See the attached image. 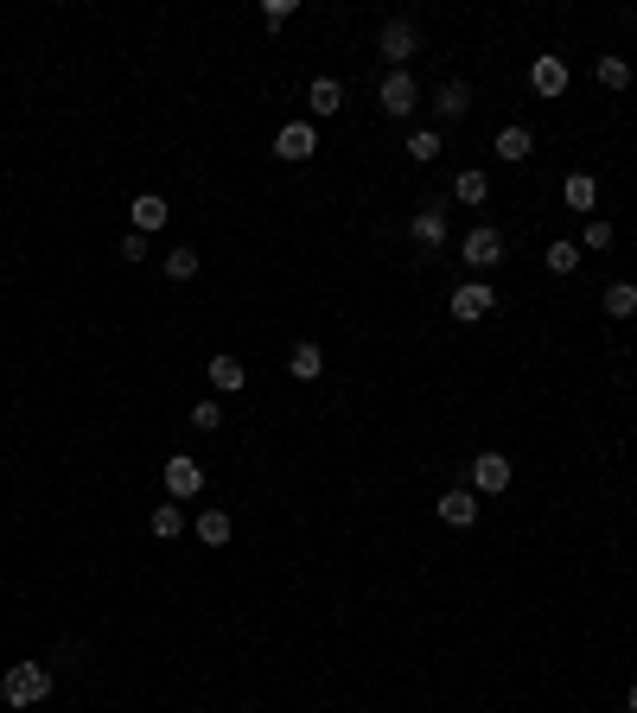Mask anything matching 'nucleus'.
I'll list each match as a JSON object with an SVG mask.
<instances>
[{
	"mask_svg": "<svg viewBox=\"0 0 637 713\" xmlns=\"http://www.w3.org/2000/svg\"><path fill=\"white\" fill-rule=\"evenodd\" d=\"M453 198H459V204H485V198H491V179H485L478 166H466V172L453 179Z\"/></svg>",
	"mask_w": 637,
	"mask_h": 713,
	"instance_id": "6ab92c4d",
	"label": "nucleus"
},
{
	"mask_svg": "<svg viewBox=\"0 0 637 713\" xmlns=\"http://www.w3.org/2000/svg\"><path fill=\"white\" fill-rule=\"evenodd\" d=\"M376 102H383V115H389V121H402V115H415L421 83L408 77V71H389V77H383V90H376Z\"/></svg>",
	"mask_w": 637,
	"mask_h": 713,
	"instance_id": "7ed1b4c3",
	"label": "nucleus"
},
{
	"mask_svg": "<svg viewBox=\"0 0 637 713\" xmlns=\"http://www.w3.org/2000/svg\"><path fill=\"white\" fill-rule=\"evenodd\" d=\"M580 249H612V223H606V217H593V223H587V236H580Z\"/></svg>",
	"mask_w": 637,
	"mask_h": 713,
	"instance_id": "c85d7f7f",
	"label": "nucleus"
},
{
	"mask_svg": "<svg viewBox=\"0 0 637 713\" xmlns=\"http://www.w3.org/2000/svg\"><path fill=\"white\" fill-rule=\"evenodd\" d=\"M529 153H536V141H529V128H504L497 134V160H510V166H523Z\"/></svg>",
	"mask_w": 637,
	"mask_h": 713,
	"instance_id": "a211bd4d",
	"label": "nucleus"
},
{
	"mask_svg": "<svg viewBox=\"0 0 637 713\" xmlns=\"http://www.w3.org/2000/svg\"><path fill=\"white\" fill-rule=\"evenodd\" d=\"M376 51H383V58L395 64V71H402V64L421 51V32H415V20H389V26H383V39H376Z\"/></svg>",
	"mask_w": 637,
	"mask_h": 713,
	"instance_id": "39448f33",
	"label": "nucleus"
},
{
	"mask_svg": "<svg viewBox=\"0 0 637 713\" xmlns=\"http://www.w3.org/2000/svg\"><path fill=\"white\" fill-rule=\"evenodd\" d=\"M599 83H606V90H625V83H631V64L625 58H599V71H593Z\"/></svg>",
	"mask_w": 637,
	"mask_h": 713,
	"instance_id": "393cba45",
	"label": "nucleus"
},
{
	"mask_svg": "<svg viewBox=\"0 0 637 713\" xmlns=\"http://www.w3.org/2000/svg\"><path fill=\"white\" fill-rule=\"evenodd\" d=\"M198 542L204 548H223V542H230V535H236V523H230V510H198Z\"/></svg>",
	"mask_w": 637,
	"mask_h": 713,
	"instance_id": "f3484780",
	"label": "nucleus"
},
{
	"mask_svg": "<svg viewBox=\"0 0 637 713\" xmlns=\"http://www.w3.org/2000/svg\"><path fill=\"white\" fill-rule=\"evenodd\" d=\"M128 217H134V230L153 236V230H166V217H172V204L160 198V191H141V198L128 204Z\"/></svg>",
	"mask_w": 637,
	"mask_h": 713,
	"instance_id": "9d476101",
	"label": "nucleus"
},
{
	"mask_svg": "<svg viewBox=\"0 0 637 713\" xmlns=\"http://www.w3.org/2000/svg\"><path fill=\"white\" fill-rule=\"evenodd\" d=\"M542 262H548V274H574L580 268V242H548Z\"/></svg>",
	"mask_w": 637,
	"mask_h": 713,
	"instance_id": "5701e85b",
	"label": "nucleus"
},
{
	"mask_svg": "<svg viewBox=\"0 0 637 713\" xmlns=\"http://www.w3.org/2000/svg\"><path fill=\"white\" fill-rule=\"evenodd\" d=\"M472 491L478 497L510 491V459H504V452H478V459H472Z\"/></svg>",
	"mask_w": 637,
	"mask_h": 713,
	"instance_id": "0eeeda50",
	"label": "nucleus"
},
{
	"mask_svg": "<svg viewBox=\"0 0 637 713\" xmlns=\"http://www.w3.org/2000/svg\"><path fill=\"white\" fill-rule=\"evenodd\" d=\"M0 701H7V707H39V701H51V669H45V663H13L7 675H0Z\"/></svg>",
	"mask_w": 637,
	"mask_h": 713,
	"instance_id": "f257e3e1",
	"label": "nucleus"
},
{
	"mask_svg": "<svg viewBox=\"0 0 637 713\" xmlns=\"http://www.w3.org/2000/svg\"><path fill=\"white\" fill-rule=\"evenodd\" d=\"M198 491H204V465L198 459H166V497L185 503V497H198Z\"/></svg>",
	"mask_w": 637,
	"mask_h": 713,
	"instance_id": "6e6552de",
	"label": "nucleus"
},
{
	"mask_svg": "<svg viewBox=\"0 0 637 713\" xmlns=\"http://www.w3.org/2000/svg\"><path fill=\"white\" fill-rule=\"evenodd\" d=\"M434 109H440V121H459L472 109V96H466V83H440V96H434Z\"/></svg>",
	"mask_w": 637,
	"mask_h": 713,
	"instance_id": "aec40b11",
	"label": "nucleus"
},
{
	"mask_svg": "<svg viewBox=\"0 0 637 713\" xmlns=\"http://www.w3.org/2000/svg\"><path fill=\"white\" fill-rule=\"evenodd\" d=\"M408 236H415L421 249H440V242H446V211H440V204H427V211H415V223H408Z\"/></svg>",
	"mask_w": 637,
	"mask_h": 713,
	"instance_id": "dca6fc26",
	"label": "nucleus"
},
{
	"mask_svg": "<svg viewBox=\"0 0 637 713\" xmlns=\"http://www.w3.org/2000/svg\"><path fill=\"white\" fill-rule=\"evenodd\" d=\"M319 370H325V351L313 338H300L294 351H287V376H294V382H319Z\"/></svg>",
	"mask_w": 637,
	"mask_h": 713,
	"instance_id": "ddd939ff",
	"label": "nucleus"
},
{
	"mask_svg": "<svg viewBox=\"0 0 637 713\" xmlns=\"http://www.w3.org/2000/svg\"><path fill=\"white\" fill-rule=\"evenodd\" d=\"M166 274H172V281H192V274H198V249H172L166 255Z\"/></svg>",
	"mask_w": 637,
	"mask_h": 713,
	"instance_id": "a878e982",
	"label": "nucleus"
},
{
	"mask_svg": "<svg viewBox=\"0 0 637 713\" xmlns=\"http://www.w3.org/2000/svg\"><path fill=\"white\" fill-rule=\"evenodd\" d=\"M434 516L446 529H472L478 523V491H446L440 503H434Z\"/></svg>",
	"mask_w": 637,
	"mask_h": 713,
	"instance_id": "1a4fd4ad",
	"label": "nucleus"
},
{
	"mask_svg": "<svg viewBox=\"0 0 637 713\" xmlns=\"http://www.w3.org/2000/svg\"><path fill=\"white\" fill-rule=\"evenodd\" d=\"M459 255H466V268H472V274H491L497 262H504V236H497L491 223H478V230L459 242Z\"/></svg>",
	"mask_w": 637,
	"mask_h": 713,
	"instance_id": "f03ea898",
	"label": "nucleus"
},
{
	"mask_svg": "<svg viewBox=\"0 0 637 713\" xmlns=\"http://www.w3.org/2000/svg\"><path fill=\"white\" fill-rule=\"evenodd\" d=\"M192 427H198V433H217V427H223V408H217V395L192 408Z\"/></svg>",
	"mask_w": 637,
	"mask_h": 713,
	"instance_id": "cd10ccee",
	"label": "nucleus"
},
{
	"mask_svg": "<svg viewBox=\"0 0 637 713\" xmlns=\"http://www.w3.org/2000/svg\"><path fill=\"white\" fill-rule=\"evenodd\" d=\"M204 376H211V389H217V395H236V389L249 382L243 357H211V363H204Z\"/></svg>",
	"mask_w": 637,
	"mask_h": 713,
	"instance_id": "4468645a",
	"label": "nucleus"
},
{
	"mask_svg": "<svg viewBox=\"0 0 637 713\" xmlns=\"http://www.w3.org/2000/svg\"><path fill=\"white\" fill-rule=\"evenodd\" d=\"M306 109H313L319 121H332L344 109V83L338 77H313V90H306Z\"/></svg>",
	"mask_w": 637,
	"mask_h": 713,
	"instance_id": "f8f14e48",
	"label": "nucleus"
},
{
	"mask_svg": "<svg viewBox=\"0 0 637 713\" xmlns=\"http://www.w3.org/2000/svg\"><path fill=\"white\" fill-rule=\"evenodd\" d=\"M115 255H122V262H147V236H141V230H128V236H122V249H115Z\"/></svg>",
	"mask_w": 637,
	"mask_h": 713,
	"instance_id": "c756f323",
	"label": "nucleus"
},
{
	"mask_svg": "<svg viewBox=\"0 0 637 713\" xmlns=\"http://www.w3.org/2000/svg\"><path fill=\"white\" fill-rule=\"evenodd\" d=\"M561 204H567V211H593V204H599L593 172H567V179H561Z\"/></svg>",
	"mask_w": 637,
	"mask_h": 713,
	"instance_id": "2eb2a0df",
	"label": "nucleus"
},
{
	"mask_svg": "<svg viewBox=\"0 0 637 713\" xmlns=\"http://www.w3.org/2000/svg\"><path fill=\"white\" fill-rule=\"evenodd\" d=\"M491 306H497V293L485 281H466V287H453V300H446V312H453L459 325H478V319H491Z\"/></svg>",
	"mask_w": 637,
	"mask_h": 713,
	"instance_id": "20e7f679",
	"label": "nucleus"
},
{
	"mask_svg": "<svg viewBox=\"0 0 637 713\" xmlns=\"http://www.w3.org/2000/svg\"><path fill=\"white\" fill-rule=\"evenodd\" d=\"M408 153H415L421 166H427V160H440V128H415V134H408Z\"/></svg>",
	"mask_w": 637,
	"mask_h": 713,
	"instance_id": "b1692460",
	"label": "nucleus"
},
{
	"mask_svg": "<svg viewBox=\"0 0 637 713\" xmlns=\"http://www.w3.org/2000/svg\"><path fill=\"white\" fill-rule=\"evenodd\" d=\"M599 306H606L612 319H631V312H637V287H631V281H612V287H606V300H599Z\"/></svg>",
	"mask_w": 637,
	"mask_h": 713,
	"instance_id": "4be33fe9",
	"label": "nucleus"
},
{
	"mask_svg": "<svg viewBox=\"0 0 637 713\" xmlns=\"http://www.w3.org/2000/svg\"><path fill=\"white\" fill-rule=\"evenodd\" d=\"M287 20H294V0H262V26L268 32H281Z\"/></svg>",
	"mask_w": 637,
	"mask_h": 713,
	"instance_id": "bb28decb",
	"label": "nucleus"
},
{
	"mask_svg": "<svg viewBox=\"0 0 637 713\" xmlns=\"http://www.w3.org/2000/svg\"><path fill=\"white\" fill-rule=\"evenodd\" d=\"M625 707H631V713H637V682H631V688H625Z\"/></svg>",
	"mask_w": 637,
	"mask_h": 713,
	"instance_id": "7c9ffc66",
	"label": "nucleus"
},
{
	"mask_svg": "<svg viewBox=\"0 0 637 713\" xmlns=\"http://www.w3.org/2000/svg\"><path fill=\"white\" fill-rule=\"evenodd\" d=\"M274 153H281V160H313V153H319V128H313V121H287V128L281 134H274Z\"/></svg>",
	"mask_w": 637,
	"mask_h": 713,
	"instance_id": "423d86ee",
	"label": "nucleus"
},
{
	"mask_svg": "<svg viewBox=\"0 0 637 713\" xmlns=\"http://www.w3.org/2000/svg\"><path fill=\"white\" fill-rule=\"evenodd\" d=\"M529 90H536V96H561L567 90V64L555 58V51H542V58L529 64Z\"/></svg>",
	"mask_w": 637,
	"mask_h": 713,
	"instance_id": "9b49d317",
	"label": "nucleus"
},
{
	"mask_svg": "<svg viewBox=\"0 0 637 713\" xmlns=\"http://www.w3.org/2000/svg\"><path fill=\"white\" fill-rule=\"evenodd\" d=\"M147 529L160 535V542H172V535H185V510H179V503H160V510L147 516Z\"/></svg>",
	"mask_w": 637,
	"mask_h": 713,
	"instance_id": "412c9836",
	"label": "nucleus"
}]
</instances>
